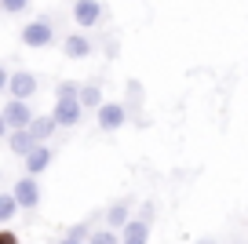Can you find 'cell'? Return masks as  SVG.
Returning a JSON list of instances; mask_svg holds the SVG:
<instances>
[{"mask_svg": "<svg viewBox=\"0 0 248 244\" xmlns=\"http://www.w3.org/2000/svg\"><path fill=\"white\" fill-rule=\"evenodd\" d=\"M55 95H80V84H77V80H59Z\"/></svg>", "mask_w": 248, "mask_h": 244, "instance_id": "ac0fdd59", "label": "cell"}, {"mask_svg": "<svg viewBox=\"0 0 248 244\" xmlns=\"http://www.w3.org/2000/svg\"><path fill=\"white\" fill-rule=\"evenodd\" d=\"M150 222H154V219L135 215V219L121 229V244H150Z\"/></svg>", "mask_w": 248, "mask_h": 244, "instance_id": "8fae6325", "label": "cell"}, {"mask_svg": "<svg viewBox=\"0 0 248 244\" xmlns=\"http://www.w3.org/2000/svg\"><path fill=\"white\" fill-rule=\"evenodd\" d=\"M55 121L62 124V128H73V124H80V117H84V102H80V95H55Z\"/></svg>", "mask_w": 248, "mask_h": 244, "instance_id": "7a4b0ae2", "label": "cell"}, {"mask_svg": "<svg viewBox=\"0 0 248 244\" xmlns=\"http://www.w3.org/2000/svg\"><path fill=\"white\" fill-rule=\"evenodd\" d=\"M59 244H88V241H80V237H73V233H66V237H59Z\"/></svg>", "mask_w": 248, "mask_h": 244, "instance_id": "7402d4cb", "label": "cell"}, {"mask_svg": "<svg viewBox=\"0 0 248 244\" xmlns=\"http://www.w3.org/2000/svg\"><path fill=\"white\" fill-rule=\"evenodd\" d=\"M55 128H59L55 113H47V117H33V121H30V131H33V138H37V142H47V138L55 135Z\"/></svg>", "mask_w": 248, "mask_h": 244, "instance_id": "4fadbf2b", "label": "cell"}, {"mask_svg": "<svg viewBox=\"0 0 248 244\" xmlns=\"http://www.w3.org/2000/svg\"><path fill=\"white\" fill-rule=\"evenodd\" d=\"M0 4H4V11H8V15H18V11L30 8V0H0Z\"/></svg>", "mask_w": 248, "mask_h": 244, "instance_id": "ffe728a7", "label": "cell"}, {"mask_svg": "<svg viewBox=\"0 0 248 244\" xmlns=\"http://www.w3.org/2000/svg\"><path fill=\"white\" fill-rule=\"evenodd\" d=\"M18 197H15V190H8V193H0V222H11L18 215Z\"/></svg>", "mask_w": 248, "mask_h": 244, "instance_id": "9a60e30c", "label": "cell"}, {"mask_svg": "<svg viewBox=\"0 0 248 244\" xmlns=\"http://www.w3.org/2000/svg\"><path fill=\"white\" fill-rule=\"evenodd\" d=\"M88 244H121V229H113V226L95 229V233L88 237Z\"/></svg>", "mask_w": 248, "mask_h": 244, "instance_id": "e0dca14e", "label": "cell"}, {"mask_svg": "<svg viewBox=\"0 0 248 244\" xmlns=\"http://www.w3.org/2000/svg\"><path fill=\"white\" fill-rule=\"evenodd\" d=\"M139 102H142V84L139 80H128V113L135 117V124H142L139 121Z\"/></svg>", "mask_w": 248, "mask_h": 244, "instance_id": "2e32d148", "label": "cell"}, {"mask_svg": "<svg viewBox=\"0 0 248 244\" xmlns=\"http://www.w3.org/2000/svg\"><path fill=\"white\" fill-rule=\"evenodd\" d=\"M70 233L80 237V241H88V237L95 233V229H92V219H88V222H77V226H70Z\"/></svg>", "mask_w": 248, "mask_h": 244, "instance_id": "d6986e66", "label": "cell"}, {"mask_svg": "<svg viewBox=\"0 0 248 244\" xmlns=\"http://www.w3.org/2000/svg\"><path fill=\"white\" fill-rule=\"evenodd\" d=\"M22 160H26V171H30V175H44V171L51 168V160H55V150L47 142H37Z\"/></svg>", "mask_w": 248, "mask_h": 244, "instance_id": "9c48e42d", "label": "cell"}, {"mask_svg": "<svg viewBox=\"0 0 248 244\" xmlns=\"http://www.w3.org/2000/svg\"><path fill=\"white\" fill-rule=\"evenodd\" d=\"M22 44H26V47H51V44H55L51 18H37V22L22 26Z\"/></svg>", "mask_w": 248, "mask_h": 244, "instance_id": "5b68a950", "label": "cell"}, {"mask_svg": "<svg viewBox=\"0 0 248 244\" xmlns=\"http://www.w3.org/2000/svg\"><path fill=\"white\" fill-rule=\"evenodd\" d=\"M4 88H8L11 99H33V95H37V76H33L30 69H15Z\"/></svg>", "mask_w": 248, "mask_h": 244, "instance_id": "8992f818", "label": "cell"}, {"mask_svg": "<svg viewBox=\"0 0 248 244\" xmlns=\"http://www.w3.org/2000/svg\"><path fill=\"white\" fill-rule=\"evenodd\" d=\"M0 244H18V233H11V229H0Z\"/></svg>", "mask_w": 248, "mask_h": 244, "instance_id": "44dd1931", "label": "cell"}, {"mask_svg": "<svg viewBox=\"0 0 248 244\" xmlns=\"http://www.w3.org/2000/svg\"><path fill=\"white\" fill-rule=\"evenodd\" d=\"M95 121H99V131H121L128 124V106L124 102H102Z\"/></svg>", "mask_w": 248, "mask_h": 244, "instance_id": "277c9868", "label": "cell"}, {"mask_svg": "<svg viewBox=\"0 0 248 244\" xmlns=\"http://www.w3.org/2000/svg\"><path fill=\"white\" fill-rule=\"evenodd\" d=\"M102 219H106V226H113V229H124L128 222L135 219V215H132V197H117L113 204H109L106 212H102Z\"/></svg>", "mask_w": 248, "mask_h": 244, "instance_id": "30bf717a", "label": "cell"}, {"mask_svg": "<svg viewBox=\"0 0 248 244\" xmlns=\"http://www.w3.org/2000/svg\"><path fill=\"white\" fill-rule=\"evenodd\" d=\"M4 142H8V150L15 153V157H26V153L37 146V138H33L30 128H15V131H8V135H4Z\"/></svg>", "mask_w": 248, "mask_h": 244, "instance_id": "7c38bea8", "label": "cell"}, {"mask_svg": "<svg viewBox=\"0 0 248 244\" xmlns=\"http://www.w3.org/2000/svg\"><path fill=\"white\" fill-rule=\"evenodd\" d=\"M33 109H30V99H11L8 95V102H4V109H0V121H4V131H15V128H30V121H33Z\"/></svg>", "mask_w": 248, "mask_h": 244, "instance_id": "6da1fadb", "label": "cell"}, {"mask_svg": "<svg viewBox=\"0 0 248 244\" xmlns=\"http://www.w3.org/2000/svg\"><path fill=\"white\" fill-rule=\"evenodd\" d=\"M92 51H95V44H92L88 33H66V37H62V55H66V59L80 62V59H88Z\"/></svg>", "mask_w": 248, "mask_h": 244, "instance_id": "ba28073f", "label": "cell"}, {"mask_svg": "<svg viewBox=\"0 0 248 244\" xmlns=\"http://www.w3.org/2000/svg\"><path fill=\"white\" fill-rule=\"evenodd\" d=\"M80 102H84L88 113H99V106L106 99H102V88L99 84H80Z\"/></svg>", "mask_w": 248, "mask_h": 244, "instance_id": "5bb4252c", "label": "cell"}, {"mask_svg": "<svg viewBox=\"0 0 248 244\" xmlns=\"http://www.w3.org/2000/svg\"><path fill=\"white\" fill-rule=\"evenodd\" d=\"M102 15H106L102 0H73V22H77V30H92V26H99Z\"/></svg>", "mask_w": 248, "mask_h": 244, "instance_id": "3957f363", "label": "cell"}, {"mask_svg": "<svg viewBox=\"0 0 248 244\" xmlns=\"http://www.w3.org/2000/svg\"><path fill=\"white\" fill-rule=\"evenodd\" d=\"M11 190H15V197H18V204L22 208H40V186H37V175H30V171H26L22 179H15V186H11Z\"/></svg>", "mask_w": 248, "mask_h": 244, "instance_id": "52a82bcc", "label": "cell"}, {"mask_svg": "<svg viewBox=\"0 0 248 244\" xmlns=\"http://www.w3.org/2000/svg\"><path fill=\"white\" fill-rule=\"evenodd\" d=\"M197 244H219V241H216V237H201Z\"/></svg>", "mask_w": 248, "mask_h": 244, "instance_id": "603a6c76", "label": "cell"}]
</instances>
